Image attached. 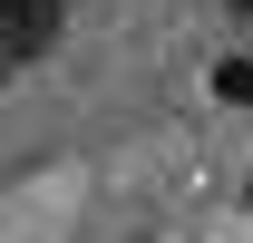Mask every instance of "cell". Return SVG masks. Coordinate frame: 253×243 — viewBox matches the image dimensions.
<instances>
[{"label":"cell","instance_id":"1","mask_svg":"<svg viewBox=\"0 0 253 243\" xmlns=\"http://www.w3.org/2000/svg\"><path fill=\"white\" fill-rule=\"evenodd\" d=\"M59 10L68 0H0V68H30L59 49Z\"/></svg>","mask_w":253,"mask_h":243},{"label":"cell","instance_id":"2","mask_svg":"<svg viewBox=\"0 0 253 243\" xmlns=\"http://www.w3.org/2000/svg\"><path fill=\"white\" fill-rule=\"evenodd\" d=\"M205 88L224 97V107H253V59H214V78Z\"/></svg>","mask_w":253,"mask_h":243},{"label":"cell","instance_id":"3","mask_svg":"<svg viewBox=\"0 0 253 243\" xmlns=\"http://www.w3.org/2000/svg\"><path fill=\"white\" fill-rule=\"evenodd\" d=\"M244 204H253V175H244Z\"/></svg>","mask_w":253,"mask_h":243},{"label":"cell","instance_id":"4","mask_svg":"<svg viewBox=\"0 0 253 243\" xmlns=\"http://www.w3.org/2000/svg\"><path fill=\"white\" fill-rule=\"evenodd\" d=\"M234 10H253V0H234Z\"/></svg>","mask_w":253,"mask_h":243},{"label":"cell","instance_id":"5","mask_svg":"<svg viewBox=\"0 0 253 243\" xmlns=\"http://www.w3.org/2000/svg\"><path fill=\"white\" fill-rule=\"evenodd\" d=\"M0 78H10V68H0Z\"/></svg>","mask_w":253,"mask_h":243}]
</instances>
